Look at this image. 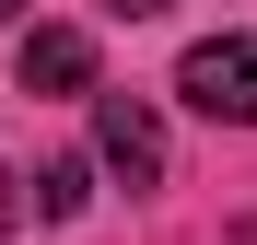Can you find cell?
Here are the masks:
<instances>
[{
	"label": "cell",
	"instance_id": "obj_1",
	"mask_svg": "<svg viewBox=\"0 0 257 245\" xmlns=\"http://www.w3.org/2000/svg\"><path fill=\"white\" fill-rule=\"evenodd\" d=\"M176 94L199 117H222V129H257V35H199L176 59Z\"/></svg>",
	"mask_w": 257,
	"mask_h": 245
},
{
	"label": "cell",
	"instance_id": "obj_2",
	"mask_svg": "<svg viewBox=\"0 0 257 245\" xmlns=\"http://www.w3.org/2000/svg\"><path fill=\"white\" fill-rule=\"evenodd\" d=\"M94 163L128 187H164V117L141 94H94Z\"/></svg>",
	"mask_w": 257,
	"mask_h": 245
},
{
	"label": "cell",
	"instance_id": "obj_3",
	"mask_svg": "<svg viewBox=\"0 0 257 245\" xmlns=\"http://www.w3.org/2000/svg\"><path fill=\"white\" fill-rule=\"evenodd\" d=\"M12 70H24V94H94V35L82 24H35L12 47Z\"/></svg>",
	"mask_w": 257,
	"mask_h": 245
},
{
	"label": "cell",
	"instance_id": "obj_4",
	"mask_svg": "<svg viewBox=\"0 0 257 245\" xmlns=\"http://www.w3.org/2000/svg\"><path fill=\"white\" fill-rule=\"evenodd\" d=\"M82 198H94V175H82V163H35V210H47V222H70Z\"/></svg>",
	"mask_w": 257,
	"mask_h": 245
},
{
	"label": "cell",
	"instance_id": "obj_5",
	"mask_svg": "<svg viewBox=\"0 0 257 245\" xmlns=\"http://www.w3.org/2000/svg\"><path fill=\"white\" fill-rule=\"evenodd\" d=\"M105 12H117V24H141V12H164V0H105Z\"/></svg>",
	"mask_w": 257,
	"mask_h": 245
},
{
	"label": "cell",
	"instance_id": "obj_6",
	"mask_svg": "<svg viewBox=\"0 0 257 245\" xmlns=\"http://www.w3.org/2000/svg\"><path fill=\"white\" fill-rule=\"evenodd\" d=\"M0 233H12V175H0Z\"/></svg>",
	"mask_w": 257,
	"mask_h": 245
},
{
	"label": "cell",
	"instance_id": "obj_7",
	"mask_svg": "<svg viewBox=\"0 0 257 245\" xmlns=\"http://www.w3.org/2000/svg\"><path fill=\"white\" fill-rule=\"evenodd\" d=\"M12 12H24V0H0V24H12Z\"/></svg>",
	"mask_w": 257,
	"mask_h": 245
}]
</instances>
